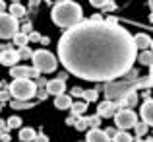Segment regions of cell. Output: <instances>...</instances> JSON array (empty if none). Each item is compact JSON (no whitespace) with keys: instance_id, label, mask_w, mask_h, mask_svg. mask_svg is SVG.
<instances>
[{"instance_id":"cell-33","label":"cell","mask_w":153,"mask_h":142,"mask_svg":"<svg viewBox=\"0 0 153 142\" xmlns=\"http://www.w3.org/2000/svg\"><path fill=\"white\" fill-rule=\"evenodd\" d=\"M83 94H85V90H82V88H72V95L74 97H83Z\"/></svg>"},{"instance_id":"cell-2","label":"cell","mask_w":153,"mask_h":142,"mask_svg":"<svg viewBox=\"0 0 153 142\" xmlns=\"http://www.w3.org/2000/svg\"><path fill=\"white\" fill-rule=\"evenodd\" d=\"M51 20L54 26L64 27V29H72V27H76L78 23L83 22V10L74 0H60L52 6Z\"/></svg>"},{"instance_id":"cell-42","label":"cell","mask_w":153,"mask_h":142,"mask_svg":"<svg viewBox=\"0 0 153 142\" xmlns=\"http://www.w3.org/2000/svg\"><path fill=\"white\" fill-rule=\"evenodd\" d=\"M29 29H31V26H29V23H25V26H23V33H27Z\"/></svg>"},{"instance_id":"cell-20","label":"cell","mask_w":153,"mask_h":142,"mask_svg":"<svg viewBox=\"0 0 153 142\" xmlns=\"http://www.w3.org/2000/svg\"><path fill=\"white\" fill-rule=\"evenodd\" d=\"M14 45H18L19 49H22V47H27V45H29V35L23 33V31H19V33L14 37Z\"/></svg>"},{"instance_id":"cell-36","label":"cell","mask_w":153,"mask_h":142,"mask_svg":"<svg viewBox=\"0 0 153 142\" xmlns=\"http://www.w3.org/2000/svg\"><path fill=\"white\" fill-rule=\"evenodd\" d=\"M41 39H43V37H41L39 33H31V35H29V41H41Z\"/></svg>"},{"instance_id":"cell-7","label":"cell","mask_w":153,"mask_h":142,"mask_svg":"<svg viewBox=\"0 0 153 142\" xmlns=\"http://www.w3.org/2000/svg\"><path fill=\"white\" fill-rule=\"evenodd\" d=\"M114 123L120 131H128V128H134L140 121H138V115L132 109H120L114 115Z\"/></svg>"},{"instance_id":"cell-41","label":"cell","mask_w":153,"mask_h":142,"mask_svg":"<svg viewBox=\"0 0 153 142\" xmlns=\"http://www.w3.org/2000/svg\"><path fill=\"white\" fill-rule=\"evenodd\" d=\"M8 125H4V121H0V131H6Z\"/></svg>"},{"instance_id":"cell-16","label":"cell","mask_w":153,"mask_h":142,"mask_svg":"<svg viewBox=\"0 0 153 142\" xmlns=\"http://www.w3.org/2000/svg\"><path fill=\"white\" fill-rule=\"evenodd\" d=\"M134 41H136V47L142 49V51H146V49L153 43L151 39H149V35H146V33H138V35H134Z\"/></svg>"},{"instance_id":"cell-8","label":"cell","mask_w":153,"mask_h":142,"mask_svg":"<svg viewBox=\"0 0 153 142\" xmlns=\"http://www.w3.org/2000/svg\"><path fill=\"white\" fill-rule=\"evenodd\" d=\"M39 74L41 72L35 66H22V64H18V66L10 68V76L14 80H33V78H39Z\"/></svg>"},{"instance_id":"cell-35","label":"cell","mask_w":153,"mask_h":142,"mask_svg":"<svg viewBox=\"0 0 153 142\" xmlns=\"http://www.w3.org/2000/svg\"><path fill=\"white\" fill-rule=\"evenodd\" d=\"M35 142H49V138H47V134H43V132H41V134L35 138Z\"/></svg>"},{"instance_id":"cell-21","label":"cell","mask_w":153,"mask_h":142,"mask_svg":"<svg viewBox=\"0 0 153 142\" xmlns=\"http://www.w3.org/2000/svg\"><path fill=\"white\" fill-rule=\"evenodd\" d=\"M8 14L18 20V18H22V16H25V8H23L22 4H10V12H8Z\"/></svg>"},{"instance_id":"cell-10","label":"cell","mask_w":153,"mask_h":142,"mask_svg":"<svg viewBox=\"0 0 153 142\" xmlns=\"http://www.w3.org/2000/svg\"><path fill=\"white\" fill-rule=\"evenodd\" d=\"M19 60H22V56H19V51L8 49V51H2V53H0V64H4V66H8V68L18 66Z\"/></svg>"},{"instance_id":"cell-23","label":"cell","mask_w":153,"mask_h":142,"mask_svg":"<svg viewBox=\"0 0 153 142\" xmlns=\"http://www.w3.org/2000/svg\"><path fill=\"white\" fill-rule=\"evenodd\" d=\"M74 127L78 128V131H87V128H89V117H78Z\"/></svg>"},{"instance_id":"cell-5","label":"cell","mask_w":153,"mask_h":142,"mask_svg":"<svg viewBox=\"0 0 153 142\" xmlns=\"http://www.w3.org/2000/svg\"><path fill=\"white\" fill-rule=\"evenodd\" d=\"M33 66L37 68L41 74H49V72H54L56 66H58V60L52 55L51 51H45V49H39V51L33 53Z\"/></svg>"},{"instance_id":"cell-49","label":"cell","mask_w":153,"mask_h":142,"mask_svg":"<svg viewBox=\"0 0 153 142\" xmlns=\"http://www.w3.org/2000/svg\"><path fill=\"white\" fill-rule=\"evenodd\" d=\"M0 136H2V131H0Z\"/></svg>"},{"instance_id":"cell-1","label":"cell","mask_w":153,"mask_h":142,"mask_svg":"<svg viewBox=\"0 0 153 142\" xmlns=\"http://www.w3.org/2000/svg\"><path fill=\"white\" fill-rule=\"evenodd\" d=\"M136 41L120 23L83 20L58 41V60L66 72L89 82H114L132 70Z\"/></svg>"},{"instance_id":"cell-39","label":"cell","mask_w":153,"mask_h":142,"mask_svg":"<svg viewBox=\"0 0 153 142\" xmlns=\"http://www.w3.org/2000/svg\"><path fill=\"white\" fill-rule=\"evenodd\" d=\"M0 14H6V2L0 0Z\"/></svg>"},{"instance_id":"cell-18","label":"cell","mask_w":153,"mask_h":142,"mask_svg":"<svg viewBox=\"0 0 153 142\" xmlns=\"http://www.w3.org/2000/svg\"><path fill=\"white\" fill-rule=\"evenodd\" d=\"M85 109H87V103L85 101H74V105H72V115L74 117H82L83 113H85Z\"/></svg>"},{"instance_id":"cell-46","label":"cell","mask_w":153,"mask_h":142,"mask_svg":"<svg viewBox=\"0 0 153 142\" xmlns=\"http://www.w3.org/2000/svg\"><path fill=\"white\" fill-rule=\"evenodd\" d=\"M149 74H151V76H153V66H149Z\"/></svg>"},{"instance_id":"cell-30","label":"cell","mask_w":153,"mask_h":142,"mask_svg":"<svg viewBox=\"0 0 153 142\" xmlns=\"http://www.w3.org/2000/svg\"><path fill=\"white\" fill-rule=\"evenodd\" d=\"M99 125H101V117L99 115H91L89 117V127L91 128H99Z\"/></svg>"},{"instance_id":"cell-44","label":"cell","mask_w":153,"mask_h":142,"mask_svg":"<svg viewBox=\"0 0 153 142\" xmlns=\"http://www.w3.org/2000/svg\"><path fill=\"white\" fill-rule=\"evenodd\" d=\"M19 2H22V0H12V4H19Z\"/></svg>"},{"instance_id":"cell-22","label":"cell","mask_w":153,"mask_h":142,"mask_svg":"<svg viewBox=\"0 0 153 142\" xmlns=\"http://www.w3.org/2000/svg\"><path fill=\"white\" fill-rule=\"evenodd\" d=\"M153 86V76L149 74L147 78H140L136 82V90H143V88H151Z\"/></svg>"},{"instance_id":"cell-15","label":"cell","mask_w":153,"mask_h":142,"mask_svg":"<svg viewBox=\"0 0 153 142\" xmlns=\"http://www.w3.org/2000/svg\"><path fill=\"white\" fill-rule=\"evenodd\" d=\"M37 132L33 131V128H19V142H35V138H37Z\"/></svg>"},{"instance_id":"cell-25","label":"cell","mask_w":153,"mask_h":142,"mask_svg":"<svg viewBox=\"0 0 153 142\" xmlns=\"http://www.w3.org/2000/svg\"><path fill=\"white\" fill-rule=\"evenodd\" d=\"M112 142H134V138H132V136L128 134L126 131H120L118 134H116L114 138H112Z\"/></svg>"},{"instance_id":"cell-26","label":"cell","mask_w":153,"mask_h":142,"mask_svg":"<svg viewBox=\"0 0 153 142\" xmlns=\"http://www.w3.org/2000/svg\"><path fill=\"white\" fill-rule=\"evenodd\" d=\"M97 97H99V90H85V94H83V99H85L87 103L97 101Z\"/></svg>"},{"instance_id":"cell-6","label":"cell","mask_w":153,"mask_h":142,"mask_svg":"<svg viewBox=\"0 0 153 142\" xmlns=\"http://www.w3.org/2000/svg\"><path fill=\"white\" fill-rule=\"evenodd\" d=\"M19 23L14 16L0 14V39H14L19 33Z\"/></svg>"},{"instance_id":"cell-47","label":"cell","mask_w":153,"mask_h":142,"mask_svg":"<svg viewBox=\"0 0 153 142\" xmlns=\"http://www.w3.org/2000/svg\"><path fill=\"white\" fill-rule=\"evenodd\" d=\"M136 142H151V140H136Z\"/></svg>"},{"instance_id":"cell-4","label":"cell","mask_w":153,"mask_h":142,"mask_svg":"<svg viewBox=\"0 0 153 142\" xmlns=\"http://www.w3.org/2000/svg\"><path fill=\"white\" fill-rule=\"evenodd\" d=\"M8 90H10V94L16 101H29L37 95L39 86L33 80H12Z\"/></svg>"},{"instance_id":"cell-43","label":"cell","mask_w":153,"mask_h":142,"mask_svg":"<svg viewBox=\"0 0 153 142\" xmlns=\"http://www.w3.org/2000/svg\"><path fill=\"white\" fill-rule=\"evenodd\" d=\"M39 4V0H31V6H37Z\"/></svg>"},{"instance_id":"cell-45","label":"cell","mask_w":153,"mask_h":142,"mask_svg":"<svg viewBox=\"0 0 153 142\" xmlns=\"http://www.w3.org/2000/svg\"><path fill=\"white\" fill-rule=\"evenodd\" d=\"M149 8H151V10H153V0H149Z\"/></svg>"},{"instance_id":"cell-12","label":"cell","mask_w":153,"mask_h":142,"mask_svg":"<svg viewBox=\"0 0 153 142\" xmlns=\"http://www.w3.org/2000/svg\"><path fill=\"white\" fill-rule=\"evenodd\" d=\"M140 117L143 123H147L149 127H153V99H146L140 109Z\"/></svg>"},{"instance_id":"cell-32","label":"cell","mask_w":153,"mask_h":142,"mask_svg":"<svg viewBox=\"0 0 153 142\" xmlns=\"http://www.w3.org/2000/svg\"><path fill=\"white\" fill-rule=\"evenodd\" d=\"M10 97H12L10 90H2V92H0V103H4V101H8Z\"/></svg>"},{"instance_id":"cell-40","label":"cell","mask_w":153,"mask_h":142,"mask_svg":"<svg viewBox=\"0 0 153 142\" xmlns=\"http://www.w3.org/2000/svg\"><path fill=\"white\" fill-rule=\"evenodd\" d=\"M0 140H2V142H8V140H10V136H8L6 132H2V136H0Z\"/></svg>"},{"instance_id":"cell-9","label":"cell","mask_w":153,"mask_h":142,"mask_svg":"<svg viewBox=\"0 0 153 142\" xmlns=\"http://www.w3.org/2000/svg\"><path fill=\"white\" fill-rule=\"evenodd\" d=\"M118 111H120L118 103H114V101H108V99H105V101H101V103L97 105V115L101 117V119H108V117H114Z\"/></svg>"},{"instance_id":"cell-19","label":"cell","mask_w":153,"mask_h":142,"mask_svg":"<svg viewBox=\"0 0 153 142\" xmlns=\"http://www.w3.org/2000/svg\"><path fill=\"white\" fill-rule=\"evenodd\" d=\"M138 60L142 64H146V66H153V51H142Z\"/></svg>"},{"instance_id":"cell-28","label":"cell","mask_w":153,"mask_h":142,"mask_svg":"<svg viewBox=\"0 0 153 142\" xmlns=\"http://www.w3.org/2000/svg\"><path fill=\"white\" fill-rule=\"evenodd\" d=\"M33 107V103H29V101H12V109H29Z\"/></svg>"},{"instance_id":"cell-11","label":"cell","mask_w":153,"mask_h":142,"mask_svg":"<svg viewBox=\"0 0 153 142\" xmlns=\"http://www.w3.org/2000/svg\"><path fill=\"white\" fill-rule=\"evenodd\" d=\"M47 92H49V95H64V92H66V82H62V80L54 78V80H49V84H47Z\"/></svg>"},{"instance_id":"cell-37","label":"cell","mask_w":153,"mask_h":142,"mask_svg":"<svg viewBox=\"0 0 153 142\" xmlns=\"http://www.w3.org/2000/svg\"><path fill=\"white\" fill-rule=\"evenodd\" d=\"M76 121H78V117L72 115V117H68V119H66V125H76Z\"/></svg>"},{"instance_id":"cell-14","label":"cell","mask_w":153,"mask_h":142,"mask_svg":"<svg viewBox=\"0 0 153 142\" xmlns=\"http://www.w3.org/2000/svg\"><path fill=\"white\" fill-rule=\"evenodd\" d=\"M72 97L70 95H58V97H54V107L56 109H72Z\"/></svg>"},{"instance_id":"cell-48","label":"cell","mask_w":153,"mask_h":142,"mask_svg":"<svg viewBox=\"0 0 153 142\" xmlns=\"http://www.w3.org/2000/svg\"><path fill=\"white\" fill-rule=\"evenodd\" d=\"M151 51H153V43H151Z\"/></svg>"},{"instance_id":"cell-50","label":"cell","mask_w":153,"mask_h":142,"mask_svg":"<svg viewBox=\"0 0 153 142\" xmlns=\"http://www.w3.org/2000/svg\"><path fill=\"white\" fill-rule=\"evenodd\" d=\"M0 109H2V105H0Z\"/></svg>"},{"instance_id":"cell-13","label":"cell","mask_w":153,"mask_h":142,"mask_svg":"<svg viewBox=\"0 0 153 142\" xmlns=\"http://www.w3.org/2000/svg\"><path fill=\"white\" fill-rule=\"evenodd\" d=\"M85 140L87 142H112V138L105 131H101V128H91V131L87 132Z\"/></svg>"},{"instance_id":"cell-27","label":"cell","mask_w":153,"mask_h":142,"mask_svg":"<svg viewBox=\"0 0 153 142\" xmlns=\"http://www.w3.org/2000/svg\"><path fill=\"white\" fill-rule=\"evenodd\" d=\"M8 128H22V119L19 117H10V119L6 121Z\"/></svg>"},{"instance_id":"cell-31","label":"cell","mask_w":153,"mask_h":142,"mask_svg":"<svg viewBox=\"0 0 153 142\" xmlns=\"http://www.w3.org/2000/svg\"><path fill=\"white\" fill-rule=\"evenodd\" d=\"M89 4H91V6H95V8H107L108 6V0H89Z\"/></svg>"},{"instance_id":"cell-17","label":"cell","mask_w":153,"mask_h":142,"mask_svg":"<svg viewBox=\"0 0 153 142\" xmlns=\"http://www.w3.org/2000/svg\"><path fill=\"white\" fill-rule=\"evenodd\" d=\"M136 103H138V94H136V92H132V94H128L122 101H118V107L130 109V107H134Z\"/></svg>"},{"instance_id":"cell-34","label":"cell","mask_w":153,"mask_h":142,"mask_svg":"<svg viewBox=\"0 0 153 142\" xmlns=\"http://www.w3.org/2000/svg\"><path fill=\"white\" fill-rule=\"evenodd\" d=\"M105 132H107V134H108V136H111V138H114V136H116V134H118V132H120V131H116V128H107V131H105Z\"/></svg>"},{"instance_id":"cell-24","label":"cell","mask_w":153,"mask_h":142,"mask_svg":"<svg viewBox=\"0 0 153 142\" xmlns=\"http://www.w3.org/2000/svg\"><path fill=\"white\" fill-rule=\"evenodd\" d=\"M134 128H136V138H140V136H143L147 131H149V125H147V123H143V121H142V123H138Z\"/></svg>"},{"instance_id":"cell-38","label":"cell","mask_w":153,"mask_h":142,"mask_svg":"<svg viewBox=\"0 0 153 142\" xmlns=\"http://www.w3.org/2000/svg\"><path fill=\"white\" fill-rule=\"evenodd\" d=\"M66 78H68V72H58V80L66 82Z\"/></svg>"},{"instance_id":"cell-29","label":"cell","mask_w":153,"mask_h":142,"mask_svg":"<svg viewBox=\"0 0 153 142\" xmlns=\"http://www.w3.org/2000/svg\"><path fill=\"white\" fill-rule=\"evenodd\" d=\"M33 53L35 51H31L29 47H22V49H19V56H22V60L23 59H33Z\"/></svg>"},{"instance_id":"cell-3","label":"cell","mask_w":153,"mask_h":142,"mask_svg":"<svg viewBox=\"0 0 153 142\" xmlns=\"http://www.w3.org/2000/svg\"><path fill=\"white\" fill-rule=\"evenodd\" d=\"M138 70H134L132 68L130 72L126 74V78H122L120 82H107L105 84V97H107L108 101H114V103H118V101H122L124 97L128 94H132V92H136V82H138Z\"/></svg>"}]
</instances>
